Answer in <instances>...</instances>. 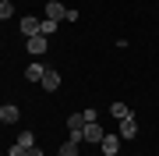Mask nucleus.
Returning <instances> with one entry per match:
<instances>
[{
	"mask_svg": "<svg viewBox=\"0 0 159 156\" xmlns=\"http://www.w3.org/2000/svg\"><path fill=\"white\" fill-rule=\"evenodd\" d=\"M134 135H138V121H134V114H131V117L120 121V139H134Z\"/></svg>",
	"mask_w": 159,
	"mask_h": 156,
	"instance_id": "nucleus-6",
	"label": "nucleus"
},
{
	"mask_svg": "<svg viewBox=\"0 0 159 156\" xmlns=\"http://www.w3.org/2000/svg\"><path fill=\"white\" fill-rule=\"evenodd\" d=\"M14 14V7H11V0H7V4H0V18H11Z\"/></svg>",
	"mask_w": 159,
	"mask_h": 156,
	"instance_id": "nucleus-16",
	"label": "nucleus"
},
{
	"mask_svg": "<svg viewBox=\"0 0 159 156\" xmlns=\"http://www.w3.org/2000/svg\"><path fill=\"white\" fill-rule=\"evenodd\" d=\"M39 18H21V35H25V39H29V35H39Z\"/></svg>",
	"mask_w": 159,
	"mask_h": 156,
	"instance_id": "nucleus-7",
	"label": "nucleus"
},
{
	"mask_svg": "<svg viewBox=\"0 0 159 156\" xmlns=\"http://www.w3.org/2000/svg\"><path fill=\"white\" fill-rule=\"evenodd\" d=\"M18 117H21V106H14V103L0 106V121H4V124H18Z\"/></svg>",
	"mask_w": 159,
	"mask_h": 156,
	"instance_id": "nucleus-3",
	"label": "nucleus"
},
{
	"mask_svg": "<svg viewBox=\"0 0 159 156\" xmlns=\"http://www.w3.org/2000/svg\"><path fill=\"white\" fill-rule=\"evenodd\" d=\"M81 135H85V142H102V135H106V131H102V128H99V121H92V124H85V131H81Z\"/></svg>",
	"mask_w": 159,
	"mask_h": 156,
	"instance_id": "nucleus-5",
	"label": "nucleus"
},
{
	"mask_svg": "<svg viewBox=\"0 0 159 156\" xmlns=\"http://www.w3.org/2000/svg\"><path fill=\"white\" fill-rule=\"evenodd\" d=\"M18 145H21V149H32V145H35V135L32 131H21V135H18Z\"/></svg>",
	"mask_w": 159,
	"mask_h": 156,
	"instance_id": "nucleus-12",
	"label": "nucleus"
},
{
	"mask_svg": "<svg viewBox=\"0 0 159 156\" xmlns=\"http://www.w3.org/2000/svg\"><path fill=\"white\" fill-rule=\"evenodd\" d=\"M43 75H46L43 64H29V68H25V78H29V82H43Z\"/></svg>",
	"mask_w": 159,
	"mask_h": 156,
	"instance_id": "nucleus-10",
	"label": "nucleus"
},
{
	"mask_svg": "<svg viewBox=\"0 0 159 156\" xmlns=\"http://www.w3.org/2000/svg\"><path fill=\"white\" fill-rule=\"evenodd\" d=\"M57 156H78V142H64L57 149Z\"/></svg>",
	"mask_w": 159,
	"mask_h": 156,
	"instance_id": "nucleus-13",
	"label": "nucleus"
},
{
	"mask_svg": "<svg viewBox=\"0 0 159 156\" xmlns=\"http://www.w3.org/2000/svg\"><path fill=\"white\" fill-rule=\"evenodd\" d=\"M46 18H50V21H64V18H67V7H64L60 0H50V4H46Z\"/></svg>",
	"mask_w": 159,
	"mask_h": 156,
	"instance_id": "nucleus-2",
	"label": "nucleus"
},
{
	"mask_svg": "<svg viewBox=\"0 0 159 156\" xmlns=\"http://www.w3.org/2000/svg\"><path fill=\"white\" fill-rule=\"evenodd\" d=\"M7 156H25V149H21V145H18V142H14L11 149H7Z\"/></svg>",
	"mask_w": 159,
	"mask_h": 156,
	"instance_id": "nucleus-17",
	"label": "nucleus"
},
{
	"mask_svg": "<svg viewBox=\"0 0 159 156\" xmlns=\"http://www.w3.org/2000/svg\"><path fill=\"white\" fill-rule=\"evenodd\" d=\"M81 114H85V124H92V121H99V114H96V110H92V106H85V110H81Z\"/></svg>",
	"mask_w": 159,
	"mask_h": 156,
	"instance_id": "nucleus-15",
	"label": "nucleus"
},
{
	"mask_svg": "<svg viewBox=\"0 0 159 156\" xmlns=\"http://www.w3.org/2000/svg\"><path fill=\"white\" fill-rule=\"evenodd\" d=\"M110 114H113L117 121H124V117H131V110H127V103H113V106H110Z\"/></svg>",
	"mask_w": 159,
	"mask_h": 156,
	"instance_id": "nucleus-11",
	"label": "nucleus"
},
{
	"mask_svg": "<svg viewBox=\"0 0 159 156\" xmlns=\"http://www.w3.org/2000/svg\"><path fill=\"white\" fill-rule=\"evenodd\" d=\"M29 53H46V35H29Z\"/></svg>",
	"mask_w": 159,
	"mask_h": 156,
	"instance_id": "nucleus-8",
	"label": "nucleus"
},
{
	"mask_svg": "<svg viewBox=\"0 0 159 156\" xmlns=\"http://www.w3.org/2000/svg\"><path fill=\"white\" fill-rule=\"evenodd\" d=\"M102 153H106V156H117L120 153V135H102Z\"/></svg>",
	"mask_w": 159,
	"mask_h": 156,
	"instance_id": "nucleus-4",
	"label": "nucleus"
},
{
	"mask_svg": "<svg viewBox=\"0 0 159 156\" xmlns=\"http://www.w3.org/2000/svg\"><path fill=\"white\" fill-rule=\"evenodd\" d=\"M0 4H7V0H0Z\"/></svg>",
	"mask_w": 159,
	"mask_h": 156,
	"instance_id": "nucleus-19",
	"label": "nucleus"
},
{
	"mask_svg": "<svg viewBox=\"0 0 159 156\" xmlns=\"http://www.w3.org/2000/svg\"><path fill=\"white\" fill-rule=\"evenodd\" d=\"M67 131L74 135V131H85V114H71L67 117Z\"/></svg>",
	"mask_w": 159,
	"mask_h": 156,
	"instance_id": "nucleus-9",
	"label": "nucleus"
},
{
	"mask_svg": "<svg viewBox=\"0 0 159 156\" xmlns=\"http://www.w3.org/2000/svg\"><path fill=\"white\" fill-rule=\"evenodd\" d=\"M25 156H43V149H35V145H32V149H25Z\"/></svg>",
	"mask_w": 159,
	"mask_h": 156,
	"instance_id": "nucleus-18",
	"label": "nucleus"
},
{
	"mask_svg": "<svg viewBox=\"0 0 159 156\" xmlns=\"http://www.w3.org/2000/svg\"><path fill=\"white\" fill-rule=\"evenodd\" d=\"M39 85L46 89V92H57V89H60V71L46 68V75H43V82H39Z\"/></svg>",
	"mask_w": 159,
	"mask_h": 156,
	"instance_id": "nucleus-1",
	"label": "nucleus"
},
{
	"mask_svg": "<svg viewBox=\"0 0 159 156\" xmlns=\"http://www.w3.org/2000/svg\"><path fill=\"white\" fill-rule=\"evenodd\" d=\"M39 32H43V35H53V32H57V21H50V18H46V21L39 25Z\"/></svg>",
	"mask_w": 159,
	"mask_h": 156,
	"instance_id": "nucleus-14",
	"label": "nucleus"
}]
</instances>
